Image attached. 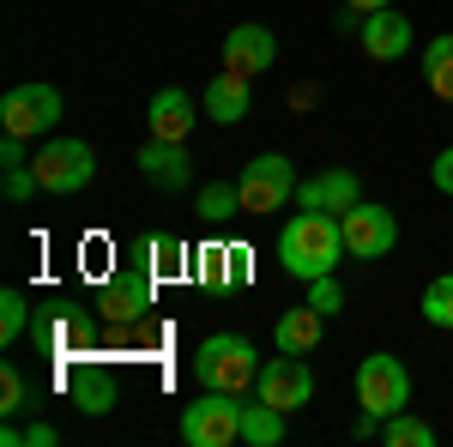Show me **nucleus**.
Here are the masks:
<instances>
[{"label": "nucleus", "mask_w": 453, "mask_h": 447, "mask_svg": "<svg viewBox=\"0 0 453 447\" xmlns=\"http://www.w3.org/2000/svg\"><path fill=\"white\" fill-rule=\"evenodd\" d=\"M339 260H345V230H339V218L333 212H290L279 230V266L290 278H326L339 273Z\"/></svg>", "instance_id": "nucleus-1"}, {"label": "nucleus", "mask_w": 453, "mask_h": 447, "mask_svg": "<svg viewBox=\"0 0 453 447\" xmlns=\"http://www.w3.org/2000/svg\"><path fill=\"white\" fill-rule=\"evenodd\" d=\"M260 363L266 357L254 351V339H242V333H211L194 351V381L211 387V393H248L260 381Z\"/></svg>", "instance_id": "nucleus-2"}, {"label": "nucleus", "mask_w": 453, "mask_h": 447, "mask_svg": "<svg viewBox=\"0 0 453 447\" xmlns=\"http://www.w3.org/2000/svg\"><path fill=\"white\" fill-rule=\"evenodd\" d=\"M296 170H290V158L284 151H260L254 164H242L236 175V194H242V218H279L290 200H296Z\"/></svg>", "instance_id": "nucleus-3"}, {"label": "nucleus", "mask_w": 453, "mask_h": 447, "mask_svg": "<svg viewBox=\"0 0 453 447\" xmlns=\"http://www.w3.org/2000/svg\"><path fill=\"white\" fill-rule=\"evenodd\" d=\"M31 170H36V188H42V194L67 200V194H79V188L97 181V151H91L85 139H42Z\"/></svg>", "instance_id": "nucleus-4"}, {"label": "nucleus", "mask_w": 453, "mask_h": 447, "mask_svg": "<svg viewBox=\"0 0 453 447\" xmlns=\"http://www.w3.org/2000/svg\"><path fill=\"white\" fill-rule=\"evenodd\" d=\"M357 405L369 417H399L405 405H411V369L399 363V357H387V351H375V357H363L357 363Z\"/></svg>", "instance_id": "nucleus-5"}, {"label": "nucleus", "mask_w": 453, "mask_h": 447, "mask_svg": "<svg viewBox=\"0 0 453 447\" xmlns=\"http://www.w3.org/2000/svg\"><path fill=\"white\" fill-rule=\"evenodd\" d=\"M181 442L188 447H230L242 442V393H200L181 412Z\"/></svg>", "instance_id": "nucleus-6"}, {"label": "nucleus", "mask_w": 453, "mask_h": 447, "mask_svg": "<svg viewBox=\"0 0 453 447\" xmlns=\"http://www.w3.org/2000/svg\"><path fill=\"white\" fill-rule=\"evenodd\" d=\"M61 121V91L49 79H31V85H12L0 97V134L12 139H36V134H55Z\"/></svg>", "instance_id": "nucleus-7"}, {"label": "nucleus", "mask_w": 453, "mask_h": 447, "mask_svg": "<svg viewBox=\"0 0 453 447\" xmlns=\"http://www.w3.org/2000/svg\"><path fill=\"white\" fill-rule=\"evenodd\" d=\"M339 230H345V254L350 260H387L393 242H399V218L375 200H357L350 212H339Z\"/></svg>", "instance_id": "nucleus-8"}, {"label": "nucleus", "mask_w": 453, "mask_h": 447, "mask_svg": "<svg viewBox=\"0 0 453 447\" xmlns=\"http://www.w3.org/2000/svg\"><path fill=\"white\" fill-rule=\"evenodd\" d=\"M254 399L279 405V412H303L314 399V369L296 357V351H279L260 363V381H254Z\"/></svg>", "instance_id": "nucleus-9"}, {"label": "nucleus", "mask_w": 453, "mask_h": 447, "mask_svg": "<svg viewBox=\"0 0 453 447\" xmlns=\"http://www.w3.org/2000/svg\"><path fill=\"white\" fill-rule=\"evenodd\" d=\"M151 297H157V278L145 273V266H127V273H115L104 284L97 309H104V320H115V327H134V320L151 314Z\"/></svg>", "instance_id": "nucleus-10"}, {"label": "nucleus", "mask_w": 453, "mask_h": 447, "mask_svg": "<svg viewBox=\"0 0 453 447\" xmlns=\"http://www.w3.org/2000/svg\"><path fill=\"white\" fill-rule=\"evenodd\" d=\"M357 42H363V55L369 61H405L411 55V19L399 12V6H381V12H363V25H357Z\"/></svg>", "instance_id": "nucleus-11"}, {"label": "nucleus", "mask_w": 453, "mask_h": 447, "mask_svg": "<svg viewBox=\"0 0 453 447\" xmlns=\"http://www.w3.org/2000/svg\"><path fill=\"white\" fill-rule=\"evenodd\" d=\"M134 164H140V175L157 188V194H181V188H194V158H188V145H175V139H145Z\"/></svg>", "instance_id": "nucleus-12"}, {"label": "nucleus", "mask_w": 453, "mask_h": 447, "mask_svg": "<svg viewBox=\"0 0 453 447\" xmlns=\"http://www.w3.org/2000/svg\"><path fill=\"white\" fill-rule=\"evenodd\" d=\"M200 115H206V109L194 104L181 85H164V91L145 104V127H151V139H175V145H188V134H194Z\"/></svg>", "instance_id": "nucleus-13"}, {"label": "nucleus", "mask_w": 453, "mask_h": 447, "mask_svg": "<svg viewBox=\"0 0 453 447\" xmlns=\"http://www.w3.org/2000/svg\"><path fill=\"white\" fill-rule=\"evenodd\" d=\"M200 109H206V121H218V127H236V121H248V109H254V79L224 67V73L206 85Z\"/></svg>", "instance_id": "nucleus-14"}, {"label": "nucleus", "mask_w": 453, "mask_h": 447, "mask_svg": "<svg viewBox=\"0 0 453 447\" xmlns=\"http://www.w3.org/2000/svg\"><path fill=\"white\" fill-rule=\"evenodd\" d=\"M363 200V181H357V170H320V175H309L303 188H296V206H309V212H350Z\"/></svg>", "instance_id": "nucleus-15"}, {"label": "nucleus", "mask_w": 453, "mask_h": 447, "mask_svg": "<svg viewBox=\"0 0 453 447\" xmlns=\"http://www.w3.org/2000/svg\"><path fill=\"white\" fill-rule=\"evenodd\" d=\"M273 61H279V36L266 31V25H236V31L224 36V67L230 73H248L254 79V73H266Z\"/></svg>", "instance_id": "nucleus-16"}, {"label": "nucleus", "mask_w": 453, "mask_h": 447, "mask_svg": "<svg viewBox=\"0 0 453 447\" xmlns=\"http://www.w3.org/2000/svg\"><path fill=\"white\" fill-rule=\"evenodd\" d=\"M134 266H145L157 284H170V278L188 273V242L170 236V230H151V236L134 242Z\"/></svg>", "instance_id": "nucleus-17"}, {"label": "nucleus", "mask_w": 453, "mask_h": 447, "mask_svg": "<svg viewBox=\"0 0 453 447\" xmlns=\"http://www.w3.org/2000/svg\"><path fill=\"white\" fill-rule=\"evenodd\" d=\"M67 393H73V405H79L85 417H109V412H115V399H121V393H115V375H109V369H97V363L73 369V375H67Z\"/></svg>", "instance_id": "nucleus-18"}, {"label": "nucleus", "mask_w": 453, "mask_h": 447, "mask_svg": "<svg viewBox=\"0 0 453 447\" xmlns=\"http://www.w3.org/2000/svg\"><path fill=\"white\" fill-rule=\"evenodd\" d=\"M320 333H326V314L314 309V303H303V309H284L279 320H273V339H279V351H296V357H309L314 344H320Z\"/></svg>", "instance_id": "nucleus-19"}, {"label": "nucleus", "mask_w": 453, "mask_h": 447, "mask_svg": "<svg viewBox=\"0 0 453 447\" xmlns=\"http://www.w3.org/2000/svg\"><path fill=\"white\" fill-rule=\"evenodd\" d=\"M25 145H31V139H12V134L0 139V175H6V181H0V194H6L12 206H25L31 194H42V188H36L31 158H25Z\"/></svg>", "instance_id": "nucleus-20"}, {"label": "nucleus", "mask_w": 453, "mask_h": 447, "mask_svg": "<svg viewBox=\"0 0 453 447\" xmlns=\"http://www.w3.org/2000/svg\"><path fill=\"white\" fill-rule=\"evenodd\" d=\"M284 417H290V412L266 405V399L242 405V447H279L284 442Z\"/></svg>", "instance_id": "nucleus-21"}, {"label": "nucleus", "mask_w": 453, "mask_h": 447, "mask_svg": "<svg viewBox=\"0 0 453 447\" xmlns=\"http://www.w3.org/2000/svg\"><path fill=\"white\" fill-rule=\"evenodd\" d=\"M423 85H429L441 104H453V31L429 36V49H423Z\"/></svg>", "instance_id": "nucleus-22"}, {"label": "nucleus", "mask_w": 453, "mask_h": 447, "mask_svg": "<svg viewBox=\"0 0 453 447\" xmlns=\"http://www.w3.org/2000/svg\"><path fill=\"white\" fill-rule=\"evenodd\" d=\"M236 212H242L236 181H206V188L194 194V218H200V224H230Z\"/></svg>", "instance_id": "nucleus-23"}, {"label": "nucleus", "mask_w": 453, "mask_h": 447, "mask_svg": "<svg viewBox=\"0 0 453 447\" xmlns=\"http://www.w3.org/2000/svg\"><path fill=\"white\" fill-rule=\"evenodd\" d=\"M25 333H31V297L25 290H0V344L12 351Z\"/></svg>", "instance_id": "nucleus-24"}, {"label": "nucleus", "mask_w": 453, "mask_h": 447, "mask_svg": "<svg viewBox=\"0 0 453 447\" xmlns=\"http://www.w3.org/2000/svg\"><path fill=\"white\" fill-rule=\"evenodd\" d=\"M381 442L387 447H435V429H429L423 417L399 412V417H387V423H381Z\"/></svg>", "instance_id": "nucleus-25"}, {"label": "nucleus", "mask_w": 453, "mask_h": 447, "mask_svg": "<svg viewBox=\"0 0 453 447\" xmlns=\"http://www.w3.org/2000/svg\"><path fill=\"white\" fill-rule=\"evenodd\" d=\"M423 320L441 327V333H453V273L429 278V290H423Z\"/></svg>", "instance_id": "nucleus-26"}, {"label": "nucleus", "mask_w": 453, "mask_h": 447, "mask_svg": "<svg viewBox=\"0 0 453 447\" xmlns=\"http://www.w3.org/2000/svg\"><path fill=\"white\" fill-rule=\"evenodd\" d=\"M31 412V381L19 363H0V417H19Z\"/></svg>", "instance_id": "nucleus-27"}, {"label": "nucleus", "mask_w": 453, "mask_h": 447, "mask_svg": "<svg viewBox=\"0 0 453 447\" xmlns=\"http://www.w3.org/2000/svg\"><path fill=\"white\" fill-rule=\"evenodd\" d=\"M218 278L242 290L248 278H254V248H248V242H230V248H218Z\"/></svg>", "instance_id": "nucleus-28"}, {"label": "nucleus", "mask_w": 453, "mask_h": 447, "mask_svg": "<svg viewBox=\"0 0 453 447\" xmlns=\"http://www.w3.org/2000/svg\"><path fill=\"white\" fill-rule=\"evenodd\" d=\"M55 442H61L55 423H12L6 417V429H0V447H55Z\"/></svg>", "instance_id": "nucleus-29"}, {"label": "nucleus", "mask_w": 453, "mask_h": 447, "mask_svg": "<svg viewBox=\"0 0 453 447\" xmlns=\"http://www.w3.org/2000/svg\"><path fill=\"white\" fill-rule=\"evenodd\" d=\"M309 303H314L320 314H339V309H345V290H339V278H333V273H326V278H309Z\"/></svg>", "instance_id": "nucleus-30"}, {"label": "nucleus", "mask_w": 453, "mask_h": 447, "mask_svg": "<svg viewBox=\"0 0 453 447\" xmlns=\"http://www.w3.org/2000/svg\"><path fill=\"white\" fill-rule=\"evenodd\" d=\"M429 181H435V194H453V145L435 151V164H429Z\"/></svg>", "instance_id": "nucleus-31"}, {"label": "nucleus", "mask_w": 453, "mask_h": 447, "mask_svg": "<svg viewBox=\"0 0 453 447\" xmlns=\"http://www.w3.org/2000/svg\"><path fill=\"white\" fill-rule=\"evenodd\" d=\"M381 6H393V0H345V12H357V19L363 12H381Z\"/></svg>", "instance_id": "nucleus-32"}]
</instances>
